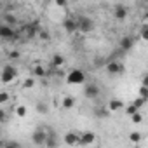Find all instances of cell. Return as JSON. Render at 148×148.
Wrapping results in <instances>:
<instances>
[{
  "mask_svg": "<svg viewBox=\"0 0 148 148\" xmlns=\"http://www.w3.org/2000/svg\"><path fill=\"white\" fill-rule=\"evenodd\" d=\"M16 77H18V70L12 64H5L0 71V82L2 84H11L16 80Z\"/></svg>",
  "mask_w": 148,
  "mask_h": 148,
  "instance_id": "1",
  "label": "cell"
},
{
  "mask_svg": "<svg viewBox=\"0 0 148 148\" xmlns=\"http://www.w3.org/2000/svg\"><path fill=\"white\" fill-rule=\"evenodd\" d=\"M66 82H68L70 86H80V84L86 82V73H84L82 70H79V68L71 70L68 75H66Z\"/></svg>",
  "mask_w": 148,
  "mask_h": 148,
  "instance_id": "2",
  "label": "cell"
},
{
  "mask_svg": "<svg viewBox=\"0 0 148 148\" xmlns=\"http://www.w3.org/2000/svg\"><path fill=\"white\" fill-rule=\"evenodd\" d=\"M92 30H94V23H92L91 18L82 16V18L77 19V32H80V33H89V32H92Z\"/></svg>",
  "mask_w": 148,
  "mask_h": 148,
  "instance_id": "3",
  "label": "cell"
},
{
  "mask_svg": "<svg viewBox=\"0 0 148 148\" xmlns=\"http://www.w3.org/2000/svg\"><path fill=\"white\" fill-rule=\"evenodd\" d=\"M106 71L110 73V75H122V73L125 71V66L120 61H110L106 64Z\"/></svg>",
  "mask_w": 148,
  "mask_h": 148,
  "instance_id": "4",
  "label": "cell"
},
{
  "mask_svg": "<svg viewBox=\"0 0 148 148\" xmlns=\"http://www.w3.org/2000/svg\"><path fill=\"white\" fill-rule=\"evenodd\" d=\"M0 38H4V40H16L18 33L9 25H0Z\"/></svg>",
  "mask_w": 148,
  "mask_h": 148,
  "instance_id": "5",
  "label": "cell"
},
{
  "mask_svg": "<svg viewBox=\"0 0 148 148\" xmlns=\"http://www.w3.org/2000/svg\"><path fill=\"white\" fill-rule=\"evenodd\" d=\"M96 139V134L91 132V131H86V132H79V145L86 146V145H92Z\"/></svg>",
  "mask_w": 148,
  "mask_h": 148,
  "instance_id": "6",
  "label": "cell"
},
{
  "mask_svg": "<svg viewBox=\"0 0 148 148\" xmlns=\"http://www.w3.org/2000/svg\"><path fill=\"white\" fill-rule=\"evenodd\" d=\"M84 96H86L87 99H94V98H98V96H99V87H98L96 84H89V86H86V89H84Z\"/></svg>",
  "mask_w": 148,
  "mask_h": 148,
  "instance_id": "7",
  "label": "cell"
},
{
  "mask_svg": "<svg viewBox=\"0 0 148 148\" xmlns=\"http://www.w3.org/2000/svg\"><path fill=\"white\" fill-rule=\"evenodd\" d=\"M45 136H47V131H44V129H37V131L32 134V141H33V145H44V143H45Z\"/></svg>",
  "mask_w": 148,
  "mask_h": 148,
  "instance_id": "8",
  "label": "cell"
},
{
  "mask_svg": "<svg viewBox=\"0 0 148 148\" xmlns=\"http://www.w3.org/2000/svg\"><path fill=\"white\" fill-rule=\"evenodd\" d=\"M63 28H64L68 33H75V32H77V19H73V18H64Z\"/></svg>",
  "mask_w": 148,
  "mask_h": 148,
  "instance_id": "9",
  "label": "cell"
},
{
  "mask_svg": "<svg viewBox=\"0 0 148 148\" xmlns=\"http://www.w3.org/2000/svg\"><path fill=\"white\" fill-rule=\"evenodd\" d=\"M125 105H124V101L122 99H119V98H113V99H110L108 101V105H106V108L110 110V112H119V110H122Z\"/></svg>",
  "mask_w": 148,
  "mask_h": 148,
  "instance_id": "10",
  "label": "cell"
},
{
  "mask_svg": "<svg viewBox=\"0 0 148 148\" xmlns=\"http://www.w3.org/2000/svg\"><path fill=\"white\" fill-rule=\"evenodd\" d=\"M132 45H134V38L132 37H122L120 38V51H131L132 49Z\"/></svg>",
  "mask_w": 148,
  "mask_h": 148,
  "instance_id": "11",
  "label": "cell"
},
{
  "mask_svg": "<svg viewBox=\"0 0 148 148\" xmlns=\"http://www.w3.org/2000/svg\"><path fill=\"white\" fill-rule=\"evenodd\" d=\"M64 143L66 145H79V132H73V131H70V132H66L64 134Z\"/></svg>",
  "mask_w": 148,
  "mask_h": 148,
  "instance_id": "12",
  "label": "cell"
},
{
  "mask_svg": "<svg viewBox=\"0 0 148 148\" xmlns=\"http://www.w3.org/2000/svg\"><path fill=\"white\" fill-rule=\"evenodd\" d=\"M113 16H115V19L124 21V19L127 18V9H125L124 5H117V7L113 9Z\"/></svg>",
  "mask_w": 148,
  "mask_h": 148,
  "instance_id": "13",
  "label": "cell"
},
{
  "mask_svg": "<svg viewBox=\"0 0 148 148\" xmlns=\"http://www.w3.org/2000/svg\"><path fill=\"white\" fill-rule=\"evenodd\" d=\"M73 106H75V98L64 96V98L61 99V108H63V110H71Z\"/></svg>",
  "mask_w": 148,
  "mask_h": 148,
  "instance_id": "14",
  "label": "cell"
},
{
  "mask_svg": "<svg viewBox=\"0 0 148 148\" xmlns=\"http://www.w3.org/2000/svg\"><path fill=\"white\" fill-rule=\"evenodd\" d=\"M64 64V58L61 54H54L51 58V68H61Z\"/></svg>",
  "mask_w": 148,
  "mask_h": 148,
  "instance_id": "15",
  "label": "cell"
},
{
  "mask_svg": "<svg viewBox=\"0 0 148 148\" xmlns=\"http://www.w3.org/2000/svg\"><path fill=\"white\" fill-rule=\"evenodd\" d=\"M47 146H58V139H56V134L52 131H47V136H45V143Z\"/></svg>",
  "mask_w": 148,
  "mask_h": 148,
  "instance_id": "16",
  "label": "cell"
},
{
  "mask_svg": "<svg viewBox=\"0 0 148 148\" xmlns=\"http://www.w3.org/2000/svg\"><path fill=\"white\" fill-rule=\"evenodd\" d=\"M94 115H96L98 119H106V117L110 115V110H108L106 106H98V108L94 110Z\"/></svg>",
  "mask_w": 148,
  "mask_h": 148,
  "instance_id": "17",
  "label": "cell"
},
{
  "mask_svg": "<svg viewBox=\"0 0 148 148\" xmlns=\"http://www.w3.org/2000/svg\"><path fill=\"white\" fill-rule=\"evenodd\" d=\"M33 73H35L37 79H44V77L47 75V71H45V68H44L42 64H35V66H33Z\"/></svg>",
  "mask_w": 148,
  "mask_h": 148,
  "instance_id": "18",
  "label": "cell"
},
{
  "mask_svg": "<svg viewBox=\"0 0 148 148\" xmlns=\"http://www.w3.org/2000/svg\"><path fill=\"white\" fill-rule=\"evenodd\" d=\"M35 84H37V79H35V77H28V79L23 82V89H33Z\"/></svg>",
  "mask_w": 148,
  "mask_h": 148,
  "instance_id": "19",
  "label": "cell"
},
{
  "mask_svg": "<svg viewBox=\"0 0 148 148\" xmlns=\"http://www.w3.org/2000/svg\"><path fill=\"white\" fill-rule=\"evenodd\" d=\"M35 110H37L38 113H42V115H45V113L49 112V106H47V105H45L44 101H38V103L35 105Z\"/></svg>",
  "mask_w": 148,
  "mask_h": 148,
  "instance_id": "20",
  "label": "cell"
},
{
  "mask_svg": "<svg viewBox=\"0 0 148 148\" xmlns=\"http://www.w3.org/2000/svg\"><path fill=\"white\" fill-rule=\"evenodd\" d=\"M4 21H5V25H9V26H12V25H16V23H18L16 16H14V14H9V12L4 16Z\"/></svg>",
  "mask_w": 148,
  "mask_h": 148,
  "instance_id": "21",
  "label": "cell"
},
{
  "mask_svg": "<svg viewBox=\"0 0 148 148\" xmlns=\"http://www.w3.org/2000/svg\"><path fill=\"white\" fill-rule=\"evenodd\" d=\"M26 113H28V110H26V106H23V105H19V106H16V115H18L19 119H25V117H26Z\"/></svg>",
  "mask_w": 148,
  "mask_h": 148,
  "instance_id": "22",
  "label": "cell"
},
{
  "mask_svg": "<svg viewBox=\"0 0 148 148\" xmlns=\"http://www.w3.org/2000/svg\"><path fill=\"white\" fill-rule=\"evenodd\" d=\"M9 99H11V96H9L7 91H0V106L5 105V103H9Z\"/></svg>",
  "mask_w": 148,
  "mask_h": 148,
  "instance_id": "23",
  "label": "cell"
},
{
  "mask_svg": "<svg viewBox=\"0 0 148 148\" xmlns=\"http://www.w3.org/2000/svg\"><path fill=\"white\" fill-rule=\"evenodd\" d=\"M131 117V120H132V124H141L143 122V115L139 113V112H134L132 115H129Z\"/></svg>",
  "mask_w": 148,
  "mask_h": 148,
  "instance_id": "24",
  "label": "cell"
},
{
  "mask_svg": "<svg viewBox=\"0 0 148 148\" xmlns=\"http://www.w3.org/2000/svg\"><path fill=\"white\" fill-rule=\"evenodd\" d=\"M146 101H148L146 98H141V96H138V98H136V99H134L132 103H134V105H136V106H138V108L141 110V108H143V106L146 105Z\"/></svg>",
  "mask_w": 148,
  "mask_h": 148,
  "instance_id": "25",
  "label": "cell"
},
{
  "mask_svg": "<svg viewBox=\"0 0 148 148\" xmlns=\"http://www.w3.org/2000/svg\"><path fill=\"white\" fill-rule=\"evenodd\" d=\"M124 108H125V113H127V115H132L134 112H139V108H138L134 103H129V105H127V106H124Z\"/></svg>",
  "mask_w": 148,
  "mask_h": 148,
  "instance_id": "26",
  "label": "cell"
},
{
  "mask_svg": "<svg viewBox=\"0 0 148 148\" xmlns=\"http://www.w3.org/2000/svg\"><path fill=\"white\" fill-rule=\"evenodd\" d=\"M129 139H131V143H139V139H141V132H138V131L131 132V134H129Z\"/></svg>",
  "mask_w": 148,
  "mask_h": 148,
  "instance_id": "27",
  "label": "cell"
},
{
  "mask_svg": "<svg viewBox=\"0 0 148 148\" xmlns=\"http://www.w3.org/2000/svg\"><path fill=\"white\" fill-rule=\"evenodd\" d=\"M139 37H141V40H148V28H146V25H143Z\"/></svg>",
  "mask_w": 148,
  "mask_h": 148,
  "instance_id": "28",
  "label": "cell"
},
{
  "mask_svg": "<svg viewBox=\"0 0 148 148\" xmlns=\"http://www.w3.org/2000/svg\"><path fill=\"white\" fill-rule=\"evenodd\" d=\"M139 96L148 99V87H146V86H143V84H141V87H139Z\"/></svg>",
  "mask_w": 148,
  "mask_h": 148,
  "instance_id": "29",
  "label": "cell"
},
{
  "mask_svg": "<svg viewBox=\"0 0 148 148\" xmlns=\"http://www.w3.org/2000/svg\"><path fill=\"white\" fill-rule=\"evenodd\" d=\"M54 4H56L58 7H63V9H64V7L68 5V0H54Z\"/></svg>",
  "mask_w": 148,
  "mask_h": 148,
  "instance_id": "30",
  "label": "cell"
},
{
  "mask_svg": "<svg viewBox=\"0 0 148 148\" xmlns=\"http://www.w3.org/2000/svg\"><path fill=\"white\" fill-rule=\"evenodd\" d=\"M7 56H9V59H19V52L18 51H11Z\"/></svg>",
  "mask_w": 148,
  "mask_h": 148,
  "instance_id": "31",
  "label": "cell"
},
{
  "mask_svg": "<svg viewBox=\"0 0 148 148\" xmlns=\"http://www.w3.org/2000/svg\"><path fill=\"white\" fill-rule=\"evenodd\" d=\"M5 120H7V113H5V110L0 108V122H5Z\"/></svg>",
  "mask_w": 148,
  "mask_h": 148,
  "instance_id": "32",
  "label": "cell"
},
{
  "mask_svg": "<svg viewBox=\"0 0 148 148\" xmlns=\"http://www.w3.org/2000/svg\"><path fill=\"white\" fill-rule=\"evenodd\" d=\"M5 146H11V148H18L19 143L18 141H5Z\"/></svg>",
  "mask_w": 148,
  "mask_h": 148,
  "instance_id": "33",
  "label": "cell"
},
{
  "mask_svg": "<svg viewBox=\"0 0 148 148\" xmlns=\"http://www.w3.org/2000/svg\"><path fill=\"white\" fill-rule=\"evenodd\" d=\"M38 37H40L42 40H49V33H47V32H40V33H38Z\"/></svg>",
  "mask_w": 148,
  "mask_h": 148,
  "instance_id": "34",
  "label": "cell"
},
{
  "mask_svg": "<svg viewBox=\"0 0 148 148\" xmlns=\"http://www.w3.org/2000/svg\"><path fill=\"white\" fill-rule=\"evenodd\" d=\"M0 146H5V141H2V139H0Z\"/></svg>",
  "mask_w": 148,
  "mask_h": 148,
  "instance_id": "35",
  "label": "cell"
}]
</instances>
